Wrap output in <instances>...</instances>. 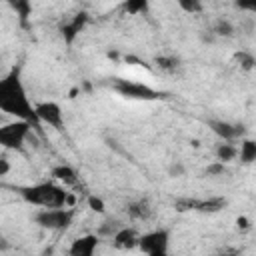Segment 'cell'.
I'll return each instance as SVG.
<instances>
[{"label":"cell","instance_id":"cell-1","mask_svg":"<svg viewBox=\"0 0 256 256\" xmlns=\"http://www.w3.org/2000/svg\"><path fill=\"white\" fill-rule=\"evenodd\" d=\"M0 112L16 116L18 120L30 122L34 128L40 126L34 104L28 98L26 86L20 78V68H12L4 78H0Z\"/></svg>","mask_w":256,"mask_h":256},{"label":"cell","instance_id":"cell-2","mask_svg":"<svg viewBox=\"0 0 256 256\" xmlns=\"http://www.w3.org/2000/svg\"><path fill=\"white\" fill-rule=\"evenodd\" d=\"M20 196L28 204L42 206V208H60L74 202V198L54 182H38L32 186H24L20 188Z\"/></svg>","mask_w":256,"mask_h":256},{"label":"cell","instance_id":"cell-3","mask_svg":"<svg viewBox=\"0 0 256 256\" xmlns=\"http://www.w3.org/2000/svg\"><path fill=\"white\" fill-rule=\"evenodd\" d=\"M74 220V210L72 208H42L40 212H36L34 216V222L46 230H54V232H60V230H66Z\"/></svg>","mask_w":256,"mask_h":256},{"label":"cell","instance_id":"cell-4","mask_svg":"<svg viewBox=\"0 0 256 256\" xmlns=\"http://www.w3.org/2000/svg\"><path fill=\"white\" fill-rule=\"evenodd\" d=\"M32 128L34 126L26 120H16V122L0 126V146L8 150H22Z\"/></svg>","mask_w":256,"mask_h":256},{"label":"cell","instance_id":"cell-5","mask_svg":"<svg viewBox=\"0 0 256 256\" xmlns=\"http://www.w3.org/2000/svg\"><path fill=\"white\" fill-rule=\"evenodd\" d=\"M112 88L124 96V98H130V100H158L162 98V94L154 88H150L148 84H142V82H132V80H126V78H116Z\"/></svg>","mask_w":256,"mask_h":256},{"label":"cell","instance_id":"cell-6","mask_svg":"<svg viewBox=\"0 0 256 256\" xmlns=\"http://www.w3.org/2000/svg\"><path fill=\"white\" fill-rule=\"evenodd\" d=\"M168 244H170V232L166 228H158V230H150L142 236H138V248L144 254L150 256H164L168 254Z\"/></svg>","mask_w":256,"mask_h":256},{"label":"cell","instance_id":"cell-7","mask_svg":"<svg viewBox=\"0 0 256 256\" xmlns=\"http://www.w3.org/2000/svg\"><path fill=\"white\" fill-rule=\"evenodd\" d=\"M176 210L186 212V210H196V212H220L226 206V198H206V200H198V198H178L174 202Z\"/></svg>","mask_w":256,"mask_h":256},{"label":"cell","instance_id":"cell-8","mask_svg":"<svg viewBox=\"0 0 256 256\" xmlns=\"http://www.w3.org/2000/svg\"><path fill=\"white\" fill-rule=\"evenodd\" d=\"M34 110L40 124H48L54 130H64V114L58 102H38Z\"/></svg>","mask_w":256,"mask_h":256},{"label":"cell","instance_id":"cell-9","mask_svg":"<svg viewBox=\"0 0 256 256\" xmlns=\"http://www.w3.org/2000/svg\"><path fill=\"white\" fill-rule=\"evenodd\" d=\"M208 126L212 128L214 134H218L226 142H234L244 136V126L242 124H232L226 120H208Z\"/></svg>","mask_w":256,"mask_h":256},{"label":"cell","instance_id":"cell-10","mask_svg":"<svg viewBox=\"0 0 256 256\" xmlns=\"http://www.w3.org/2000/svg\"><path fill=\"white\" fill-rule=\"evenodd\" d=\"M86 22H88V14H86V12H78L72 20H68V22H64V24L60 26V34H62V38H64V42H66L68 46L74 44L76 36L84 30Z\"/></svg>","mask_w":256,"mask_h":256},{"label":"cell","instance_id":"cell-11","mask_svg":"<svg viewBox=\"0 0 256 256\" xmlns=\"http://www.w3.org/2000/svg\"><path fill=\"white\" fill-rule=\"evenodd\" d=\"M96 248H98V236H96V234H86V236L76 238V240L70 244L68 252H70L72 256H92Z\"/></svg>","mask_w":256,"mask_h":256},{"label":"cell","instance_id":"cell-12","mask_svg":"<svg viewBox=\"0 0 256 256\" xmlns=\"http://www.w3.org/2000/svg\"><path fill=\"white\" fill-rule=\"evenodd\" d=\"M112 240H114V246H116V248H120V250H132V248L138 244V234H136L134 228L120 226V228L114 232Z\"/></svg>","mask_w":256,"mask_h":256},{"label":"cell","instance_id":"cell-13","mask_svg":"<svg viewBox=\"0 0 256 256\" xmlns=\"http://www.w3.org/2000/svg\"><path fill=\"white\" fill-rule=\"evenodd\" d=\"M126 214L132 220H148L152 216V206H150L148 200L140 198V200H134V202L126 204Z\"/></svg>","mask_w":256,"mask_h":256},{"label":"cell","instance_id":"cell-14","mask_svg":"<svg viewBox=\"0 0 256 256\" xmlns=\"http://www.w3.org/2000/svg\"><path fill=\"white\" fill-rule=\"evenodd\" d=\"M20 20L22 26H28L30 14H32V0H2Z\"/></svg>","mask_w":256,"mask_h":256},{"label":"cell","instance_id":"cell-15","mask_svg":"<svg viewBox=\"0 0 256 256\" xmlns=\"http://www.w3.org/2000/svg\"><path fill=\"white\" fill-rule=\"evenodd\" d=\"M52 176H54L58 182L66 184V186H76V184H78V172H76L72 166H68V164L54 166V168H52Z\"/></svg>","mask_w":256,"mask_h":256},{"label":"cell","instance_id":"cell-16","mask_svg":"<svg viewBox=\"0 0 256 256\" xmlns=\"http://www.w3.org/2000/svg\"><path fill=\"white\" fill-rule=\"evenodd\" d=\"M240 160L244 164H252L256 160V142L254 140H250V138L242 140V144H240Z\"/></svg>","mask_w":256,"mask_h":256},{"label":"cell","instance_id":"cell-17","mask_svg":"<svg viewBox=\"0 0 256 256\" xmlns=\"http://www.w3.org/2000/svg\"><path fill=\"white\" fill-rule=\"evenodd\" d=\"M236 154H238L236 146L230 144V142H226V140L222 144H218V148H216V156H218L220 162H230V160H234Z\"/></svg>","mask_w":256,"mask_h":256},{"label":"cell","instance_id":"cell-18","mask_svg":"<svg viewBox=\"0 0 256 256\" xmlns=\"http://www.w3.org/2000/svg\"><path fill=\"white\" fill-rule=\"evenodd\" d=\"M156 64H158V68L164 70V72H176L180 60H178L176 56H158V58H156Z\"/></svg>","mask_w":256,"mask_h":256},{"label":"cell","instance_id":"cell-19","mask_svg":"<svg viewBox=\"0 0 256 256\" xmlns=\"http://www.w3.org/2000/svg\"><path fill=\"white\" fill-rule=\"evenodd\" d=\"M176 2L186 14H200L204 10V2L202 0H176Z\"/></svg>","mask_w":256,"mask_h":256},{"label":"cell","instance_id":"cell-20","mask_svg":"<svg viewBox=\"0 0 256 256\" xmlns=\"http://www.w3.org/2000/svg\"><path fill=\"white\" fill-rule=\"evenodd\" d=\"M124 10L128 14H142L148 12V0H124Z\"/></svg>","mask_w":256,"mask_h":256},{"label":"cell","instance_id":"cell-21","mask_svg":"<svg viewBox=\"0 0 256 256\" xmlns=\"http://www.w3.org/2000/svg\"><path fill=\"white\" fill-rule=\"evenodd\" d=\"M216 36H232L234 34V26L228 22V20H218L214 24V30H212Z\"/></svg>","mask_w":256,"mask_h":256},{"label":"cell","instance_id":"cell-22","mask_svg":"<svg viewBox=\"0 0 256 256\" xmlns=\"http://www.w3.org/2000/svg\"><path fill=\"white\" fill-rule=\"evenodd\" d=\"M238 62H240V66L244 68V70H252L254 68V64H256V60H254V56L250 54V52H236V56H234Z\"/></svg>","mask_w":256,"mask_h":256},{"label":"cell","instance_id":"cell-23","mask_svg":"<svg viewBox=\"0 0 256 256\" xmlns=\"http://www.w3.org/2000/svg\"><path fill=\"white\" fill-rule=\"evenodd\" d=\"M120 228V222L118 220H106L100 228H98V234H102V236H108V238H112L114 236V232Z\"/></svg>","mask_w":256,"mask_h":256},{"label":"cell","instance_id":"cell-24","mask_svg":"<svg viewBox=\"0 0 256 256\" xmlns=\"http://www.w3.org/2000/svg\"><path fill=\"white\" fill-rule=\"evenodd\" d=\"M226 172V166H224V162H212L208 168H206V174L208 176H220V174H224Z\"/></svg>","mask_w":256,"mask_h":256},{"label":"cell","instance_id":"cell-25","mask_svg":"<svg viewBox=\"0 0 256 256\" xmlns=\"http://www.w3.org/2000/svg\"><path fill=\"white\" fill-rule=\"evenodd\" d=\"M234 4H236V8L246 10V12H254L256 10V0H236Z\"/></svg>","mask_w":256,"mask_h":256},{"label":"cell","instance_id":"cell-26","mask_svg":"<svg viewBox=\"0 0 256 256\" xmlns=\"http://www.w3.org/2000/svg\"><path fill=\"white\" fill-rule=\"evenodd\" d=\"M88 206H90L94 212H104V202H102V198H98V196H90V198H88Z\"/></svg>","mask_w":256,"mask_h":256},{"label":"cell","instance_id":"cell-27","mask_svg":"<svg viewBox=\"0 0 256 256\" xmlns=\"http://www.w3.org/2000/svg\"><path fill=\"white\" fill-rule=\"evenodd\" d=\"M168 172H170V176H174V178H176V176H182V174H184V166H182L180 162H176V164H172V166L168 168Z\"/></svg>","mask_w":256,"mask_h":256},{"label":"cell","instance_id":"cell-28","mask_svg":"<svg viewBox=\"0 0 256 256\" xmlns=\"http://www.w3.org/2000/svg\"><path fill=\"white\" fill-rule=\"evenodd\" d=\"M10 170V162L6 158H0V176H4Z\"/></svg>","mask_w":256,"mask_h":256},{"label":"cell","instance_id":"cell-29","mask_svg":"<svg viewBox=\"0 0 256 256\" xmlns=\"http://www.w3.org/2000/svg\"><path fill=\"white\" fill-rule=\"evenodd\" d=\"M8 248H10L8 240H6V238H4L2 234H0V252H4V250H8Z\"/></svg>","mask_w":256,"mask_h":256},{"label":"cell","instance_id":"cell-30","mask_svg":"<svg viewBox=\"0 0 256 256\" xmlns=\"http://www.w3.org/2000/svg\"><path fill=\"white\" fill-rule=\"evenodd\" d=\"M236 224H238V228H242V230H246V228H248V220H246L244 216H242V218H238V220H236Z\"/></svg>","mask_w":256,"mask_h":256}]
</instances>
